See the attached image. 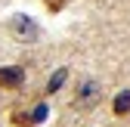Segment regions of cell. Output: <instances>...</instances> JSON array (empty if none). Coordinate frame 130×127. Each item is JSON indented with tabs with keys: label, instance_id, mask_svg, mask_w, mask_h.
<instances>
[{
	"label": "cell",
	"instance_id": "cell-6",
	"mask_svg": "<svg viewBox=\"0 0 130 127\" xmlns=\"http://www.w3.org/2000/svg\"><path fill=\"white\" fill-rule=\"evenodd\" d=\"M115 115H130V90H121L115 96Z\"/></svg>",
	"mask_w": 130,
	"mask_h": 127
},
{
	"label": "cell",
	"instance_id": "cell-3",
	"mask_svg": "<svg viewBox=\"0 0 130 127\" xmlns=\"http://www.w3.org/2000/svg\"><path fill=\"white\" fill-rule=\"evenodd\" d=\"M22 84H25V68H22V65H6V68H0V87L15 90V87H22Z\"/></svg>",
	"mask_w": 130,
	"mask_h": 127
},
{
	"label": "cell",
	"instance_id": "cell-4",
	"mask_svg": "<svg viewBox=\"0 0 130 127\" xmlns=\"http://www.w3.org/2000/svg\"><path fill=\"white\" fill-rule=\"evenodd\" d=\"M46 118V105L40 102V105H34L28 115H12V124H19V127H31V124H40Z\"/></svg>",
	"mask_w": 130,
	"mask_h": 127
},
{
	"label": "cell",
	"instance_id": "cell-7",
	"mask_svg": "<svg viewBox=\"0 0 130 127\" xmlns=\"http://www.w3.org/2000/svg\"><path fill=\"white\" fill-rule=\"evenodd\" d=\"M62 3H65V0H46V6H50L53 12H56V9H62Z\"/></svg>",
	"mask_w": 130,
	"mask_h": 127
},
{
	"label": "cell",
	"instance_id": "cell-5",
	"mask_svg": "<svg viewBox=\"0 0 130 127\" xmlns=\"http://www.w3.org/2000/svg\"><path fill=\"white\" fill-rule=\"evenodd\" d=\"M68 81V68H56L53 71V77H50V84H46V93H56V90H62V84Z\"/></svg>",
	"mask_w": 130,
	"mask_h": 127
},
{
	"label": "cell",
	"instance_id": "cell-2",
	"mask_svg": "<svg viewBox=\"0 0 130 127\" xmlns=\"http://www.w3.org/2000/svg\"><path fill=\"white\" fill-rule=\"evenodd\" d=\"M99 96H102L99 84L87 77V81H80L77 90H74V105H77V108H93L96 102H99Z\"/></svg>",
	"mask_w": 130,
	"mask_h": 127
},
{
	"label": "cell",
	"instance_id": "cell-1",
	"mask_svg": "<svg viewBox=\"0 0 130 127\" xmlns=\"http://www.w3.org/2000/svg\"><path fill=\"white\" fill-rule=\"evenodd\" d=\"M9 31L19 40H25V43H34L37 37H40V28L34 25V19H28L25 12H15L12 19H9Z\"/></svg>",
	"mask_w": 130,
	"mask_h": 127
}]
</instances>
